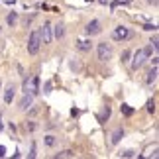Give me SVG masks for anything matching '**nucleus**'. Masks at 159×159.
I'll use <instances>...</instances> for the list:
<instances>
[{
	"instance_id": "13",
	"label": "nucleus",
	"mask_w": 159,
	"mask_h": 159,
	"mask_svg": "<svg viewBox=\"0 0 159 159\" xmlns=\"http://www.w3.org/2000/svg\"><path fill=\"white\" fill-rule=\"evenodd\" d=\"M157 75H159L157 65H153V69H151V71H149V75H148V83H155V81H157Z\"/></svg>"
},
{
	"instance_id": "11",
	"label": "nucleus",
	"mask_w": 159,
	"mask_h": 159,
	"mask_svg": "<svg viewBox=\"0 0 159 159\" xmlns=\"http://www.w3.org/2000/svg\"><path fill=\"white\" fill-rule=\"evenodd\" d=\"M51 32H53V35H55L57 39H61V38L65 35V26H63V24H57L55 28H51Z\"/></svg>"
},
{
	"instance_id": "1",
	"label": "nucleus",
	"mask_w": 159,
	"mask_h": 159,
	"mask_svg": "<svg viewBox=\"0 0 159 159\" xmlns=\"http://www.w3.org/2000/svg\"><path fill=\"white\" fill-rule=\"evenodd\" d=\"M24 93L26 94H32V96H38L39 94V77L38 75H32L24 81Z\"/></svg>"
},
{
	"instance_id": "32",
	"label": "nucleus",
	"mask_w": 159,
	"mask_h": 159,
	"mask_svg": "<svg viewBox=\"0 0 159 159\" xmlns=\"http://www.w3.org/2000/svg\"><path fill=\"white\" fill-rule=\"evenodd\" d=\"M0 87H2V81H0Z\"/></svg>"
},
{
	"instance_id": "21",
	"label": "nucleus",
	"mask_w": 159,
	"mask_h": 159,
	"mask_svg": "<svg viewBox=\"0 0 159 159\" xmlns=\"http://www.w3.org/2000/svg\"><path fill=\"white\" fill-rule=\"evenodd\" d=\"M45 143H47V145H55V138H53V136H47V138H45Z\"/></svg>"
},
{
	"instance_id": "25",
	"label": "nucleus",
	"mask_w": 159,
	"mask_h": 159,
	"mask_svg": "<svg viewBox=\"0 0 159 159\" xmlns=\"http://www.w3.org/2000/svg\"><path fill=\"white\" fill-rule=\"evenodd\" d=\"M128 57H130V53H128V51L122 53V61H128Z\"/></svg>"
},
{
	"instance_id": "18",
	"label": "nucleus",
	"mask_w": 159,
	"mask_h": 159,
	"mask_svg": "<svg viewBox=\"0 0 159 159\" xmlns=\"http://www.w3.org/2000/svg\"><path fill=\"white\" fill-rule=\"evenodd\" d=\"M148 110H149L151 114L155 112V100H153V98H151V100H148Z\"/></svg>"
},
{
	"instance_id": "30",
	"label": "nucleus",
	"mask_w": 159,
	"mask_h": 159,
	"mask_svg": "<svg viewBox=\"0 0 159 159\" xmlns=\"http://www.w3.org/2000/svg\"><path fill=\"white\" fill-rule=\"evenodd\" d=\"M148 2H149V4H157V0H148Z\"/></svg>"
},
{
	"instance_id": "20",
	"label": "nucleus",
	"mask_w": 159,
	"mask_h": 159,
	"mask_svg": "<svg viewBox=\"0 0 159 159\" xmlns=\"http://www.w3.org/2000/svg\"><path fill=\"white\" fill-rule=\"evenodd\" d=\"M143 30H145V32H155V30H157V26H155V24H145V26H143Z\"/></svg>"
},
{
	"instance_id": "27",
	"label": "nucleus",
	"mask_w": 159,
	"mask_h": 159,
	"mask_svg": "<svg viewBox=\"0 0 159 159\" xmlns=\"http://www.w3.org/2000/svg\"><path fill=\"white\" fill-rule=\"evenodd\" d=\"M45 93H51V83H45Z\"/></svg>"
},
{
	"instance_id": "16",
	"label": "nucleus",
	"mask_w": 159,
	"mask_h": 159,
	"mask_svg": "<svg viewBox=\"0 0 159 159\" xmlns=\"http://www.w3.org/2000/svg\"><path fill=\"white\" fill-rule=\"evenodd\" d=\"M108 118H110V108L106 106V108H104V112H102V116H100V122H106Z\"/></svg>"
},
{
	"instance_id": "3",
	"label": "nucleus",
	"mask_w": 159,
	"mask_h": 159,
	"mask_svg": "<svg viewBox=\"0 0 159 159\" xmlns=\"http://www.w3.org/2000/svg\"><path fill=\"white\" fill-rule=\"evenodd\" d=\"M51 22H45L43 24V28H41V32H39V38H41V43H51V39H53V32H51Z\"/></svg>"
},
{
	"instance_id": "12",
	"label": "nucleus",
	"mask_w": 159,
	"mask_h": 159,
	"mask_svg": "<svg viewBox=\"0 0 159 159\" xmlns=\"http://www.w3.org/2000/svg\"><path fill=\"white\" fill-rule=\"evenodd\" d=\"M122 138H124V130H122V128H118V130L112 134V145H118Z\"/></svg>"
},
{
	"instance_id": "29",
	"label": "nucleus",
	"mask_w": 159,
	"mask_h": 159,
	"mask_svg": "<svg viewBox=\"0 0 159 159\" xmlns=\"http://www.w3.org/2000/svg\"><path fill=\"white\" fill-rule=\"evenodd\" d=\"M98 2H100V4H102V6H106V4H108V2H110V0H98Z\"/></svg>"
},
{
	"instance_id": "23",
	"label": "nucleus",
	"mask_w": 159,
	"mask_h": 159,
	"mask_svg": "<svg viewBox=\"0 0 159 159\" xmlns=\"http://www.w3.org/2000/svg\"><path fill=\"white\" fill-rule=\"evenodd\" d=\"M134 155H136V153H134L132 149H128V151H124V153H122V157H134Z\"/></svg>"
},
{
	"instance_id": "31",
	"label": "nucleus",
	"mask_w": 159,
	"mask_h": 159,
	"mask_svg": "<svg viewBox=\"0 0 159 159\" xmlns=\"http://www.w3.org/2000/svg\"><path fill=\"white\" fill-rule=\"evenodd\" d=\"M2 128H4V126H2V120H0V132H2Z\"/></svg>"
},
{
	"instance_id": "28",
	"label": "nucleus",
	"mask_w": 159,
	"mask_h": 159,
	"mask_svg": "<svg viewBox=\"0 0 159 159\" xmlns=\"http://www.w3.org/2000/svg\"><path fill=\"white\" fill-rule=\"evenodd\" d=\"M120 2H124V4H130L132 0H116V4H120Z\"/></svg>"
},
{
	"instance_id": "10",
	"label": "nucleus",
	"mask_w": 159,
	"mask_h": 159,
	"mask_svg": "<svg viewBox=\"0 0 159 159\" xmlns=\"http://www.w3.org/2000/svg\"><path fill=\"white\" fill-rule=\"evenodd\" d=\"M90 47H93V41H89V39H79L77 41V49H81V51H90Z\"/></svg>"
},
{
	"instance_id": "26",
	"label": "nucleus",
	"mask_w": 159,
	"mask_h": 159,
	"mask_svg": "<svg viewBox=\"0 0 159 159\" xmlns=\"http://www.w3.org/2000/svg\"><path fill=\"white\" fill-rule=\"evenodd\" d=\"M30 157H32V159L35 157V145H32V151H30Z\"/></svg>"
},
{
	"instance_id": "17",
	"label": "nucleus",
	"mask_w": 159,
	"mask_h": 159,
	"mask_svg": "<svg viewBox=\"0 0 159 159\" xmlns=\"http://www.w3.org/2000/svg\"><path fill=\"white\" fill-rule=\"evenodd\" d=\"M122 112H124L126 116H132V114H134V110L128 106V104H122Z\"/></svg>"
},
{
	"instance_id": "8",
	"label": "nucleus",
	"mask_w": 159,
	"mask_h": 159,
	"mask_svg": "<svg viewBox=\"0 0 159 159\" xmlns=\"http://www.w3.org/2000/svg\"><path fill=\"white\" fill-rule=\"evenodd\" d=\"M14 94H16V87L14 84H8V89L4 90V102L6 104H10V102L14 100Z\"/></svg>"
},
{
	"instance_id": "9",
	"label": "nucleus",
	"mask_w": 159,
	"mask_h": 159,
	"mask_svg": "<svg viewBox=\"0 0 159 159\" xmlns=\"http://www.w3.org/2000/svg\"><path fill=\"white\" fill-rule=\"evenodd\" d=\"M32 102H34V96H32V94H26V96L20 100V108H22V110L32 108Z\"/></svg>"
},
{
	"instance_id": "4",
	"label": "nucleus",
	"mask_w": 159,
	"mask_h": 159,
	"mask_svg": "<svg viewBox=\"0 0 159 159\" xmlns=\"http://www.w3.org/2000/svg\"><path fill=\"white\" fill-rule=\"evenodd\" d=\"M112 45H110V43H106V41H104V43H98V59L100 61H108L110 57H112Z\"/></svg>"
},
{
	"instance_id": "22",
	"label": "nucleus",
	"mask_w": 159,
	"mask_h": 159,
	"mask_svg": "<svg viewBox=\"0 0 159 159\" xmlns=\"http://www.w3.org/2000/svg\"><path fill=\"white\" fill-rule=\"evenodd\" d=\"M143 53H145V55H148V57H149V55L153 53V47H151V45H148V47H145V49H143Z\"/></svg>"
},
{
	"instance_id": "5",
	"label": "nucleus",
	"mask_w": 159,
	"mask_h": 159,
	"mask_svg": "<svg viewBox=\"0 0 159 159\" xmlns=\"http://www.w3.org/2000/svg\"><path fill=\"white\" fill-rule=\"evenodd\" d=\"M132 35V32L128 28H124V26H118V28H114V32H112V38L116 39V41H124V39H128Z\"/></svg>"
},
{
	"instance_id": "7",
	"label": "nucleus",
	"mask_w": 159,
	"mask_h": 159,
	"mask_svg": "<svg viewBox=\"0 0 159 159\" xmlns=\"http://www.w3.org/2000/svg\"><path fill=\"white\" fill-rule=\"evenodd\" d=\"M84 32H87L89 35H98L102 32V28H100V22L98 20H93V22H89L87 24V28H84Z\"/></svg>"
},
{
	"instance_id": "14",
	"label": "nucleus",
	"mask_w": 159,
	"mask_h": 159,
	"mask_svg": "<svg viewBox=\"0 0 159 159\" xmlns=\"http://www.w3.org/2000/svg\"><path fill=\"white\" fill-rule=\"evenodd\" d=\"M6 22H8L10 26H14V24L18 22V14H16V12H10V14H8V18H6Z\"/></svg>"
},
{
	"instance_id": "15",
	"label": "nucleus",
	"mask_w": 159,
	"mask_h": 159,
	"mask_svg": "<svg viewBox=\"0 0 159 159\" xmlns=\"http://www.w3.org/2000/svg\"><path fill=\"white\" fill-rule=\"evenodd\" d=\"M59 157H75V153H73L71 149H65V151H61V153L55 155V159H59Z\"/></svg>"
},
{
	"instance_id": "24",
	"label": "nucleus",
	"mask_w": 159,
	"mask_h": 159,
	"mask_svg": "<svg viewBox=\"0 0 159 159\" xmlns=\"http://www.w3.org/2000/svg\"><path fill=\"white\" fill-rule=\"evenodd\" d=\"M6 155V148H4V145H0V157H4Z\"/></svg>"
},
{
	"instance_id": "2",
	"label": "nucleus",
	"mask_w": 159,
	"mask_h": 159,
	"mask_svg": "<svg viewBox=\"0 0 159 159\" xmlns=\"http://www.w3.org/2000/svg\"><path fill=\"white\" fill-rule=\"evenodd\" d=\"M41 47V38H39V32H32L28 38V53L30 55H35Z\"/></svg>"
},
{
	"instance_id": "19",
	"label": "nucleus",
	"mask_w": 159,
	"mask_h": 159,
	"mask_svg": "<svg viewBox=\"0 0 159 159\" xmlns=\"http://www.w3.org/2000/svg\"><path fill=\"white\" fill-rule=\"evenodd\" d=\"M149 45L153 47V49H157V47H159V39H157V35H153V38H151V41H149Z\"/></svg>"
},
{
	"instance_id": "6",
	"label": "nucleus",
	"mask_w": 159,
	"mask_h": 159,
	"mask_svg": "<svg viewBox=\"0 0 159 159\" xmlns=\"http://www.w3.org/2000/svg\"><path fill=\"white\" fill-rule=\"evenodd\" d=\"M145 59H148V55L143 53V49H138L136 53H134V61H132V67L134 69H139L143 63H145Z\"/></svg>"
}]
</instances>
